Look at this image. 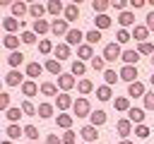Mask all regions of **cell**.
<instances>
[{"mask_svg": "<svg viewBox=\"0 0 154 144\" xmlns=\"http://www.w3.org/2000/svg\"><path fill=\"white\" fill-rule=\"evenodd\" d=\"M116 130H118V134H120V137L125 139L128 134H132V122H130L128 118H120V120L116 122Z\"/></svg>", "mask_w": 154, "mask_h": 144, "instance_id": "obj_12", "label": "cell"}, {"mask_svg": "<svg viewBox=\"0 0 154 144\" xmlns=\"http://www.w3.org/2000/svg\"><path fill=\"white\" fill-rule=\"evenodd\" d=\"M111 7H116L118 12H125V7H128V2H125V0H111Z\"/></svg>", "mask_w": 154, "mask_h": 144, "instance_id": "obj_54", "label": "cell"}, {"mask_svg": "<svg viewBox=\"0 0 154 144\" xmlns=\"http://www.w3.org/2000/svg\"><path fill=\"white\" fill-rule=\"evenodd\" d=\"M103 79H106V86H111V84H116L120 77L116 74V70H103Z\"/></svg>", "mask_w": 154, "mask_h": 144, "instance_id": "obj_46", "label": "cell"}, {"mask_svg": "<svg viewBox=\"0 0 154 144\" xmlns=\"http://www.w3.org/2000/svg\"><path fill=\"white\" fill-rule=\"evenodd\" d=\"M43 70H48L51 74H55V77H60L63 72H60V60H55V58H48L46 60V65H43Z\"/></svg>", "mask_w": 154, "mask_h": 144, "instance_id": "obj_26", "label": "cell"}, {"mask_svg": "<svg viewBox=\"0 0 154 144\" xmlns=\"http://www.w3.org/2000/svg\"><path fill=\"white\" fill-rule=\"evenodd\" d=\"M19 41H22L19 36H14V34H7V36L2 38V46H5V48L12 53V50H17V48H19Z\"/></svg>", "mask_w": 154, "mask_h": 144, "instance_id": "obj_23", "label": "cell"}, {"mask_svg": "<svg viewBox=\"0 0 154 144\" xmlns=\"http://www.w3.org/2000/svg\"><path fill=\"white\" fill-rule=\"evenodd\" d=\"M58 86L63 89V94H67L72 86H77V79H75L72 74H65V72H63V74L58 77Z\"/></svg>", "mask_w": 154, "mask_h": 144, "instance_id": "obj_8", "label": "cell"}, {"mask_svg": "<svg viewBox=\"0 0 154 144\" xmlns=\"http://www.w3.org/2000/svg\"><path fill=\"white\" fill-rule=\"evenodd\" d=\"M120 60H123L125 65H137V60H140V53H137V50H132V48H128V50H123Z\"/></svg>", "mask_w": 154, "mask_h": 144, "instance_id": "obj_24", "label": "cell"}, {"mask_svg": "<svg viewBox=\"0 0 154 144\" xmlns=\"http://www.w3.org/2000/svg\"><path fill=\"white\" fill-rule=\"evenodd\" d=\"M53 110H55V106H53V103H38L36 115H38V118H43V120H48V118H53Z\"/></svg>", "mask_w": 154, "mask_h": 144, "instance_id": "obj_16", "label": "cell"}, {"mask_svg": "<svg viewBox=\"0 0 154 144\" xmlns=\"http://www.w3.org/2000/svg\"><path fill=\"white\" fill-rule=\"evenodd\" d=\"M149 134H152V132H149L147 125H135V137H137V139H147Z\"/></svg>", "mask_w": 154, "mask_h": 144, "instance_id": "obj_47", "label": "cell"}, {"mask_svg": "<svg viewBox=\"0 0 154 144\" xmlns=\"http://www.w3.org/2000/svg\"><path fill=\"white\" fill-rule=\"evenodd\" d=\"M22 94H24L26 98H31V96H36V94H38V84H36L34 79H26V82L22 84Z\"/></svg>", "mask_w": 154, "mask_h": 144, "instance_id": "obj_15", "label": "cell"}, {"mask_svg": "<svg viewBox=\"0 0 154 144\" xmlns=\"http://www.w3.org/2000/svg\"><path fill=\"white\" fill-rule=\"evenodd\" d=\"M128 120L135 125H144V110L142 108H130L128 110Z\"/></svg>", "mask_w": 154, "mask_h": 144, "instance_id": "obj_17", "label": "cell"}, {"mask_svg": "<svg viewBox=\"0 0 154 144\" xmlns=\"http://www.w3.org/2000/svg\"><path fill=\"white\" fill-rule=\"evenodd\" d=\"M84 41H87L89 46L99 43V41H101V31H99V29H91V31H87V34H84Z\"/></svg>", "mask_w": 154, "mask_h": 144, "instance_id": "obj_39", "label": "cell"}, {"mask_svg": "<svg viewBox=\"0 0 154 144\" xmlns=\"http://www.w3.org/2000/svg\"><path fill=\"white\" fill-rule=\"evenodd\" d=\"M89 120H91V125H94V127H101V125H103L108 118H106V113H103V110H91Z\"/></svg>", "mask_w": 154, "mask_h": 144, "instance_id": "obj_31", "label": "cell"}, {"mask_svg": "<svg viewBox=\"0 0 154 144\" xmlns=\"http://www.w3.org/2000/svg\"><path fill=\"white\" fill-rule=\"evenodd\" d=\"M26 79H24V74L19 72V70H10L7 74H5V84L7 86H22Z\"/></svg>", "mask_w": 154, "mask_h": 144, "instance_id": "obj_4", "label": "cell"}, {"mask_svg": "<svg viewBox=\"0 0 154 144\" xmlns=\"http://www.w3.org/2000/svg\"><path fill=\"white\" fill-rule=\"evenodd\" d=\"M29 14H31L34 22H36V19H43V14H46V5H41V2L29 5Z\"/></svg>", "mask_w": 154, "mask_h": 144, "instance_id": "obj_19", "label": "cell"}, {"mask_svg": "<svg viewBox=\"0 0 154 144\" xmlns=\"http://www.w3.org/2000/svg\"><path fill=\"white\" fill-rule=\"evenodd\" d=\"M111 96H113L111 86H106V84H103V86H99V89H96V98H99V101H108Z\"/></svg>", "mask_w": 154, "mask_h": 144, "instance_id": "obj_42", "label": "cell"}, {"mask_svg": "<svg viewBox=\"0 0 154 144\" xmlns=\"http://www.w3.org/2000/svg\"><path fill=\"white\" fill-rule=\"evenodd\" d=\"M147 2H149V5H152V7H154V0H147Z\"/></svg>", "mask_w": 154, "mask_h": 144, "instance_id": "obj_60", "label": "cell"}, {"mask_svg": "<svg viewBox=\"0 0 154 144\" xmlns=\"http://www.w3.org/2000/svg\"><path fill=\"white\" fill-rule=\"evenodd\" d=\"M63 14H65V22H67V24H70V22H75V19H79V7H77V2L67 5Z\"/></svg>", "mask_w": 154, "mask_h": 144, "instance_id": "obj_20", "label": "cell"}, {"mask_svg": "<svg viewBox=\"0 0 154 144\" xmlns=\"http://www.w3.org/2000/svg\"><path fill=\"white\" fill-rule=\"evenodd\" d=\"M60 139H63V144H75V139H77V137H75V132H72V130H65Z\"/></svg>", "mask_w": 154, "mask_h": 144, "instance_id": "obj_53", "label": "cell"}, {"mask_svg": "<svg viewBox=\"0 0 154 144\" xmlns=\"http://www.w3.org/2000/svg\"><path fill=\"white\" fill-rule=\"evenodd\" d=\"M84 72H87V65L82 62V60H72V77H84Z\"/></svg>", "mask_w": 154, "mask_h": 144, "instance_id": "obj_35", "label": "cell"}, {"mask_svg": "<svg viewBox=\"0 0 154 144\" xmlns=\"http://www.w3.org/2000/svg\"><path fill=\"white\" fill-rule=\"evenodd\" d=\"M94 58V46H89V43H82L79 48H77V60H91Z\"/></svg>", "mask_w": 154, "mask_h": 144, "instance_id": "obj_13", "label": "cell"}, {"mask_svg": "<svg viewBox=\"0 0 154 144\" xmlns=\"http://www.w3.org/2000/svg\"><path fill=\"white\" fill-rule=\"evenodd\" d=\"M132 38H135L137 43H144V41L149 38V29H147L144 24H135V29H132Z\"/></svg>", "mask_w": 154, "mask_h": 144, "instance_id": "obj_10", "label": "cell"}, {"mask_svg": "<svg viewBox=\"0 0 154 144\" xmlns=\"http://www.w3.org/2000/svg\"><path fill=\"white\" fill-rule=\"evenodd\" d=\"M94 22H96V29H99V31H103V29L111 26V17H108V14H96Z\"/></svg>", "mask_w": 154, "mask_h": 144, "instance_id": "obj_38", "label": "cell"}, {"mask_svg": "<svg viewBox=\"0 0 154 144\" xmlns=\"http://www.w3.org/2000/svg\"><path fill=\"white\" fill-rule=\"evenodd\" d=\"M113 106H116V110H125V113H128V110L132 108V106H130V98H128V96H118V98L113 101Z\"/></svg>", "mask_w": 154, "mask_h": 144, "instance_id": "obj_37", "label": "cell"}, {"mask_svg": "<svg viewBox=\"0 0 154 144\" xmlns=\"http://www.w3.org/2000/svg\"><path fill=\"white\" fill-rule=\"evenodd\" d=\"M31 31H34L36 36H41V34H48V31H51V24H48L46 19H36V22L31 24Z\"/></svg>", "mask_w": 154, "mask_h": 144, "instance_id": "obj_22", "label": "cell"}, {"mask_svg": "<svg viewBox=\"0 0 154 144\" xmlns=\"http://www.w3.org/2000/svg\"><path fill=\"white\" fill-rule=\"evenodd\" d=\"M22 115H24V113H22V108H19V106H12L10 110H5V118L10 120V125H17V120H19Z\"/></svg>", "mask_w": 154, "mask_h": 144, "instance_id": "obj_27", "label": "cell"}, {"mask_svg": "<svg viewBox=\"0 0 154 144\" xmlns=\"http://www.w3.org/2000/svg\"><path fill=\"white\" fill-rule=\"evenodd\" d=\"M10 101H12V96H10L7 91H0V110H10V108H12Z\"/></svg>", "mask_w": 154, "mask_h": 144, "instance_id": "obj_48", "label": "cell"}, {"mask_svg": "<svg viewBox=\"0 0 154 144\" xmlns=\"http://www.w3.org/2000/svg\"><path fill=\"white\" fill-rule=\"evenodd\" d=\"M10 7H12V17H14V19H17V17L29 14V5H24V2H12Z\"/></svg>", "mask_w": 154, "mask_h": 144, "instance_id": "obj_28", "label": "cell"}, {"mask_svg": "<svg viewBox=\"0 0 154 144\" xmlns=\"http://www.w3.org/2000/svg\"><path fill=\"white\" fill-rule=\"evenodd\" d=\"M142 98H144V108L147 110H154V91H147Z\"/></svg>", "mask_w": 154, "mask_h": 144, "instance_id": "obj_52", "label": "cell"}, {"mask_svg": "<svg viewBox=\"0 0 154 144\" xmlns=\"http://www.w3.org/2000/svg\"><path fill=\"white\" fill-rule=\"evenodd\" d=\"M144 26H147L149 31H154V12H149V14L144 17Z\"/></svg>", "mask_w": 154, "mask_h": 144, "instance_id": "obj_55", "label": "cell"}, {"mask_svg": "<svg viewBox=\"0 0 154 144\" xmlns=\"http://www.w3.org/2000/svg\"><path fill=\"white\" fill-rule=\"evenodd\" d=\"M5 134H7L10 142H14V139H19V137L24 134V127H19V125H10V127L5 130Z\"/></svg>", "mask_w": 154, "mask_h": 144, "instance_id": "obj_32", "label": "cell"}, {"mask_svg": "<svg viewBox=\"0 0 154 144\" xmlns=\"http://www.w3.org/2000/svg\"><path fill=\"white\" fill-rule=\"evenodd\" d=\"M19 26H22V19H14V17H5V19H2V29H5L7 34H14Z\"/></svg>", "mask_w": 154, "mask_h": 144, "instance_id": "obj_14", "label": "cell"}, {"mask_svg": "<svg viewBox=\"0 0 154 144\" xmlns=\"http://www.w3.org/2000/svg\"><path fill=\"white\" fill-rule=\"evenodd\" d=\"M152 67H154V55H152Z\"/></svg>", "mask_w": 154, "mask_h": 144, "instance_id": "obj_62", "label": "cell"}, {"mask_svg": "<svg viewBox=\"0 0 154 144\" xmlns=\"http://www.w3.org/2000/svg\"><path fill=\"white\" fill-rule=\"evenodd\" d=\"M53 53H55L58 60H67V58H70V46H67V43H58V46L53 48Z\"/></svg>", "mask_w": 154, "mask_h": 144, "instance_id": "obj_29", "label": "cell"}, {"mask_svg": "<svg viewBox=\"0 0 154 144\" xmlns=\"http://www.w3.org/2000/svg\"><path fill=\"white\" fill-rule=\"evenodd\" d=\"M149 82H152V86H154V74H152V79H149Z\"/></svg>", "mask_w": 154, "mask_h": 144, "instance_id": "obj_61", "label": "cell"}, {"mask_svg": "<svg viewBox=\"0 0 154 144\" xmlns=\"http://www.w3.org/2000/svg\"><path fill=\"white\" fill-rule=\"evenodd\" d=\"M118 77H120L123 82L132 84V82H137L140 72H137V67H135V65H123V67H120V72H118Z\"/></svg>", "mask_w": 154, "mask_h": 144, "instance_id": "obj_3", "label": "cell"}, {"mask_svg": "<svg viewBox=\"0 0 154 144\" xmlns=\"http://www.w3.org/2000/svg\"><path fill=\"white\" fill-rule=\"evenodd\" d=\"M72 103H75V101H72V96H70V94H58V96H55V108H58V110H63V113H65Z\"/></svg>", "mask_w": 154, "mask_h": 144, "instance_id": "obj_11", "label": "cell"}, {"mask_svg": "<svg viewBox=\"0 0 154 144\" xmlns=\"http://www.w3.org/2000/svg\"><path fill=\"white\" fill-rule=\"evenodd\" d=\"M24 137L31 139V142H36V139H38V130H36L34 125H26V127H24Z\"/></svg>", "mask_w": 154, "mask_h": 144, "instance_id": "obj_50", "label": "cell"}, {"mask_svg": "<svg viewBox=\"0 0 154 144\" xmlns=\"http://www.w3.org/2000/svg\"><path fill=\"white\" fill-rule=\"evenodd\" d=\"M53 48H55V46H53L48 38H41V41H38V53H41V55H48V53H53Z\"/></svg>", "mask_w": 154, "mask_h": 144, "instance_id": "obj_41", "label": "cell"}, {"mask_svg": "<svg viewBox=\"0 0 154 144\" xmlns=\"http://www.w3.org/2000/svg\"><path fill=\"white\" fill-rule=\"evenodd\" d=\"M7 62H10V67H12V70H17V67L24 62V53H19V50H12V53L7 55Z\"/></svg>", "mask_w": 154, "mask_h": 144, "instance_id": "obj_25", "label": "cell"}, {"mask_svg": "<svg viewBox=\"0 0 154 144\" xmlns=\"http://www.w3.org/2000/svg\"><path fill=\"white\" fill-rule=\"evenodd\" d=\"M82 41H84V34H82L79 29H70L67 36H65V43H67V46H77V48H79Z\"/></svg>", "mask_w": 154, "mask_h": 144, "instance_id": "obj_7", "label": "cell"}, {"mask_svg": "<svg viewBox=\"0 0 154 144\" xmlns=\"http://www.w3.org/2000/svg\"><path fill=\"white\" fill-rule=\"evenodd\" d=\"M46 144H63V139H60L58 134H48V137H46Z\"/></svg>", "mask_w": 154, "mask_h": 144, "instance_id": "obj_57", "label": "cell"}, {"mask_svg": "<svg viewBox=\"0 0 154 144\" xmlns=\"http://www.w3.org/2000/svg\"><path fill=\"white\" fill-rule=\"evenodd\" d=\"M22 43H26V46H31V43H36V34L34 31H22Z\"/></svg>", "mask_w": 154, "mask_h": 144, "instance_id": "obj_51", "label": "cell"}, {"mask_svg": "<svg viewBox=\"0 0 154 144\" xmlns=\"http://www.w3.org/2000/svg\"><path fill=\"white\" fill-rule=\"evenodd\" d=\"M77 91H79L82 96L91 94V91H94V84H91V79H79V82H77Z\"/></svg>", "mask_w": 154, "mask_h": 144, "instance_id": "obj_33", "label": "cell"}, {"mask_svg": "<svg viewBox=\"0 0 154 144\" xmlns=\"http://www.w3.org/2000/svg\"><path fill=\"white\" fill-rule=\"evenodd\" d=\"M72 110H75L77 118H89V115H91V103H89V98H87V96H79V98L72 103Z\"/></svg>", "mask_w": 154, "mask_h": 144, "instance_id": "obj_1", "label": "cell"}, {"mask_svg": "<svg viewBox=\"0 0 154 144\" xmlns=\"http://www.w3.org/2000/svg\"><path fill=\"white\" fill-rule=\"evenodd\" d=\"M144 5H147V0H130V7L132 10H142Z\"/></svg>", "mask_w": 154, "mask_h": 144, "instance_id": "obj_56", "label": "cell"}, {"mask_svg": "<svg viewBox=\"0 0 154 144\" xmlns=\"http://www.w3.org/2000/svg\"><path fill=\"white\" fill-rule=\"evenodd\" d=\"M79 134H82L84 144H91V142H96V139H99V130H96L94 125H84V127L79 130Z\"/></svg>", "mask_w": 154, "mask_h": 144, "instance_id": "obj_6", "label": "cell"}, {"mask_svg": "<svg viewBox=\"0 0 154 144\" xmlns=\"http://www.w3.org/2000/svg\"><path fill=\"white\" fill-rule=\"evenodd\" d=\"M130 38H132V34H130L128 29H118V34H116V43H118V46H120V43H128Z\"/></svg>", "mask_w": 154, "mask_h": 144, "instance_id": "obj_43", "label": "cell"}, {"mask_svg": "<svg viewBox=\"0 0 154 144\" xmlns=\"http://www.w3.org/2000/svg\"><path fill=\"white\" fill-rule=\"evenodd\" d=\"M137 53H140V55H154V46H152L149 41H144V43H137Z\"/></svg>", "mask_w": 154, "mask_h": 144, "instance_id": "obj_44", "label": "cell"}, {"mask_svg": "<svg viewBox=\"0 0 154 144\" xmlns=\"http://www.w3.org/2000/svg\"><path fill=\"white\" fill-rule=\"evenodd\" d=\"M67 31H70V24H67L65 19H53V22H51V34H55V36H67Z\"/></svg>", "mask_w": 154, "mask_h": 144, "instance_id": "obj_5", "label": "cell"}, {"mask_svg": "<svg viewBox=\"0 0 154 144\" xmlns=\"http://www.w3.org/2000/svg\"><path fill=\"white\" fill-rule=\"evenodd\" d=\"M118 24H120V29L132 26V24H135V14H132V12H128V10H125V12H120V14H118Z\"/></svg>", "mask_w": 154, "mask_h": 144, "instance_id": "obj_21", "label": "cell"}, {"mask_svg": "<svg viewBox=\"0 0 154 144\" xmlns=\"http://www.w3.org/2000/svg\"><path fill=\"white\" fill-rule=\"evenodd\" d=\"M89 62H91V67H94L96 72H101V70H106V60H103V55H101V58H99V55H94V58H91Z\"/></svg>", "mask_w": 154, "mask_h": 144, "instance_id": "obj_45", "label": "cell"}, {"mask_svg": "<svg viewBox=\"0 0 154 144\" xmlns=\"http://www.w3.org/2000/svg\"><path fill=\"white\" fill-rule=\"evenodd\" d=\"M58 127H63V130H70L72 127V120H75V115H67V113H60L58 118Z\"/></svg>", "mask_w": 154, "mask_h": 144, "instance_id": "obj_34", "label": "cell"}, {"mask_svg": "<svg viewBox=\"0 0 154 144\" xmlns=\"http://www.w3.org/2000/svg\"><path fill=\"white\" fill-rule=\"evenodd\" d=\"M91 7H94V12H96V14H106V10L111 7V2H106V0H94V2H91Z\"/></svg>", "mask_w": 154, "mask_h": 144, "instance_id": "obj_40", "label": "cell"}, {"mask_svg": "<svg viewBox=\"0 0 154 144\" xmlns=\"http://www.w3.org/2000/svg\"><path fill=\"white\" fill-rule=\"evenodd\" d=\"M38 91H41L43 96H58V84H53V82H43V84L38 86Z\"/></svg>", "mask_w": 154, "mask_h": 144, "instance_id": "obj_30", "label": "cell"}, {"mask_svg": "<svg viewBox=\"0 0 154 144\" xmlns=\"http://www.w3.org/2000/svg\"><path fill=\"white\" fill-rule=\"evenodd\" d=\"M19 108H22V113H24V115H36V106H34L31 101H22V106H19Z\"/></svg>", "mask_w": 154, "mask_h": 144, "instance_id": "obj_49", "label": "cell"}, {"mask_svg": "<svg viewBox=\"0 0 154 144\" xmlns=\"http://www.w3.org/2000/svg\"><path fill=\"white\" fill-rule=\"evenodd\" d=\"M41 72H43V65H38V62H29L26 65V77H41Z\"/></svg>", "mask_w": 154, "mask_h": 144, "instance_id": "obj_36", "label": "cell"}, {"mask_svg": "<svg viewBox=\"0 0 154 144\" xmlns=\"http://www.w3.org/2000/svg\"><path fill=\"white\" fill-rule=\"evenodd\" d=\"M144 94H147V89H144V84L140 79L128 84V98H137V96H144Z\"/></svg>", "mask_w": 154, "mask_h": 144, "instance_id": "obj_9", "label": "cell"}, {"mask_svg": "<svg viewBox=\"0 0 154 144\" xmlns=\"http://www.w3.org/2000/svg\"><path fill=\"white\" fill-rule=\"evenodd\" d=\"M120 55H123V50H120V46H118L116 41L103 46V60H106V62H116Z\"/></svg>", "mask_w": 154, "mask_h": 144, "instance_id": "obj_2", "label": "cell"}, {"mask_svg": "<svg viewBox=\"0 0 154 144\" xmlns=\"http://www.w3.org/2000/svg\"><path fill=\"white\" fill-rule=\"evenodd\" d=\"M118 144H132V142H130V139H123V142H118Z\"/></svg>", "mask_w": 154, "mask_h": 144, "instance_id": "obj_58", "label": "cell"}, {"mask_svg": "<svg viewBox=\"0 0 154 144\" xmlns=\"http://www.w3.org/2000/svg\"><path fill=\"white\" fill-rule=\"evenodd\" d=\"M0 144H14V142H10V139H2V142H0Z\"/></svg>", "mask_w": 154, "mask_h": 144, "instance_id": "obj_59", "label": "cell"}, {"mask_svg": "<svg viewBox=\"0 0 154 144\" xmlns=\"http://www.w3.org/2000/svg\"><path fill=\"white\" fill-rule=\"evenodd\" d=\"M46 12H48V14H53V17L58 19V14H60V12H65V7H63V2H60V0H48Z\"/></svg>", "mask_w": 154, "mask_h": 144, "instance_id": "obj_18", "label": "cell"}]
</instances>
